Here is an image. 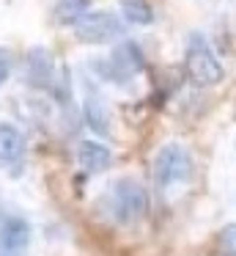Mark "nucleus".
Segmentation results:
<instances>
[{
    "label": "nucleus",
    "mask_w": 236,
    "mask_h": 256,
    "mask_svg": "<svg viewBox=\"0 0 236 256\" xmlns=\"http://www.w3.org/2000/svg\"><path fill=\"white\" fill-rule=\"evenodd\" d=\"M93 66L102 69L99 78L124 86L129 78H135V74H140L143 69H146V56H143L140 44H135V42H121V44L110 52L107 61H96Z\"/></svg>",
    "instance_id": "20e7f679"
},
{
    "label": "nucleus",
    "mask_w": 236,
    "mask_h": 256,
    "mask_svg": "<svg viewBox=\"0 0 236 256\" xmlns=\"http://www.w3.org/2000/svg\"><path fill=\"white\" fill-rule=\"evenodd\" d=\"M30 248V223L14 212H0V256H25Z\"/></svg>",
    "instance_id": "423d86ee"
},
{
    "label": "nucleus",
    "mask_w": 236,
    "mask_h": 256,
    "mask_svg": "<svg viewBox=\"0 0 236 256\" xmlns=\"http://www.w3.org/2000/svg\"><path fill=\"white\" fill-rule=\"evenodd\" d=\"M187 74L192 78V83L198 86H217L223 83L225 69L217 61L214 50L209 47L203 34H192L190 44H187Z\"/></svg>",
    "instance_id": "7ed1b4c3"
},
{
    "label": "nucleus",
    "mask_w": 236,
    "mask_h": 256,
    "mask_svg": "<svg viewBox=\"0 0 236 256\" xmlns=\"http://www.w3.org/2000/svg\"><path fill=\"white\" fill-rule=\"evenodd\" d=\"M121 14L132 25H148L154 20V12L148 0H121Z\"/></svg>",
    "instance_id": "9b49d317"
},
{
    "label": "nucleus",
    "mask_w": 236,
    "mask_h": 256,
    "mask_svg": "<svg viewBox=\"0 0 236 256\" xmlns=\"http://www.w3.org/2000/svg\"><path fill=\"white\" fill-rule=\"evenodd\" d=\"M88 3L91 0H58V8H55V20L66 25H74L82 14L88 12Z\"/></svg>",
    "instance_id": "f8f14e48"
},
{
    "label": "nucleus",
    "mask_w": 236,
    "mask_h": 256,
    "mask_svg": "<svg viewBox=\"0 0 236 256\" xmlns=\"http://www.w3.org/2000/svg\"><path fill=\"white\" fill-rule=\"evenodd\" d=\"M124 34V25L110 12H88L74 22V36L85 44H107Z\"/></svg>",
    "instance_id": "39448f33"
},
{
    "label": "nucleus",
    "mask_w": 236,
    "mask_h": 256,
    "mask_svg": "<svg viewBox=\"0 0 236 256\" xmlns=\"http://www.w3.org/2000/svg\"><path fill=\"white\" fill-rule=\"evenodd\" d=\"M77 160H80V166L85 168L88 174H99L110 166L113 154H110L107 146L93 144V140H82V144L77 146Z\"/></svg>",
    "instance_id": "9d476101"
},
{
    "label": "nucleus",
    "mask_w": 236,
    "mask_h": 256,
    "mask_svg": "<svg viewBox=\"0 0 236 256\" xmlns=\"http://www.w3.org/2000/svg\"><path fill=\"white\" fill-rule=\"evenodd\" d=\"M25 157V135L8 122H0V171H14Z\"/></svg>",
    "instance_id": "6e6552de"
},
{
    "label": "nucleus",
    "mask_w": 236,
    "mask_h": 256,
    "mask_svg": "<svg viewBox=\"0 0 236 256\" xmlns=\"http://www.w3.org/2000/svg\"><path fill=\"white\" fill-rule=\"evenodd\" d=\"M25 83L33 88H47L55 78V64L44 47H30L25 56Z\"/></svg>",
    "instance_id": "0eeeda50"
},
{
    "label": "nucleus",
    "mask_w": 236,
    "mask_h": 256,
    "mask_svg": "<svg viewBox=\"0 0 236 256\" xmlns=\"http://www.w3.org/2000/svg\"><path fill=\"white\" fill-rule=\"evenodd\" d=\"M82 116H85V124L96 135H110V110H107V105H104V100L99 96L96 88H88L85 105H82Z\"/></svg>",
    "instance_id": "1a4fd4ad"
},
{
    "label": "nucleus",
    "mask_w": 236,
    "mask_h": 256,
    "mask_svg": "<svg viewBox=\"0 0 236 256\" xmlns=\"http://www.w3.org/2000/svg\"><path fill=\"white\" fill-rule=\"evenodd\" d=\"M220 250L225 256H236V223H228L220 232Z\"/></svg>",
    "instance_id": "ddd939ff"
},
{
    "label": "nucleus",
    "mask_w": 236,
    "mask_h": 256,
    "mask_svg": "<svg viewBox=\"0 0 236 256\" xmlns=\"http://www.w3.org/2000/svg\"><path fill=\"white\" fill-rule=\"evenodd\" d=\"M11 72H14V56H11L5 47H0V86L8 83Z\"/></svg>",
    "instance_id": "4468645a"
},
{
    "label": "nucleus",
    "mask_w": 236,
    "mask_h": 256,
    "mask_svg": "<svg viewBox=\"0 0 236 256\" xmlns=\"http://www.w3.org/2000/svg\"><path fill=\"white\" fill-rule=\"evenodd\" d=\"M107 204H110V215L126 226V223L140 220L148 212V193L137 179H118L110 188Z\"/></svg>",
    "instance_id": "f03ea898"
},
{
    "label": "nucleus",
    "mask_w": 236,
    "mask_h": 256,
    "mask_svg": "<svg viewBox=\"0 0 236 256\" xmlns=\"http://www.w3.org/2000/svg\"><path fill=\"white\" fill-rule=\"evenodd\" d=\"M192 174H195V160H192L190 149L181 144H165L154 157V182L162 190L190 182Z\"/></svg>",
    "instance_id": "f257e3e1"
}]
</instances>
